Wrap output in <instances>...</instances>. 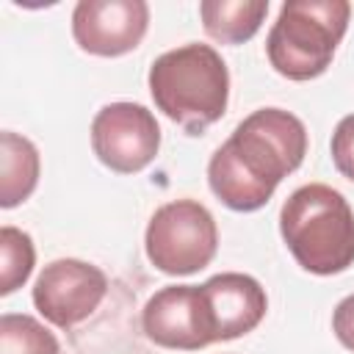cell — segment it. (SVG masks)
<instances>
[{"label":"cell","instance_id":"obj_1","mask_svg":"<svg viewBox=\"0 0 354 354\" xmlns=\"http://www.w3.org/2000/svg\"><path fill=\"white\" fill-rule=\"evenodd\" d=\"M307 155V130L282 108L249 113L207 163L210 191L230 210H260Z\"/></svg>","mask_w":354,"mask_h":354},{"label":"cell","instance_id":"obj_2","mask_svg":"<svg viewBox=\"0 0 354 354\" xmlns=\"http://www.w3.org/2000/svg\"><path fill=\"white\" fill-rule=\"evenodd\" d=\"M147 80L155 108L191 136L205 133L227 111L230 72L210 44L191 41L158 55Z\"/></svg>","mask_w":354,"mask_h":354},{"label":"cell","instance_id":"obj_3","mask_svg":"<svg viewBox=\"0 0 354 354\" xmlns=\"http://www.w3.org/2000/svg\"><path fill=\"white\" fill-rule=\"evenodd\" d=\"M279 232L310 274L332 277L354 263V210L332 185L296 188L279 210Z\"/></svg>","mask_w":354,"mask_h":354},{"label":"cell","instance_id":"obj_4","mask_svg":"<svg viewBox=\"0 0 354 354\" xmlns=\"http://www.w3.org/2000/svg\"><path fill=\"white\" fill-rule=\"evenodd\" d=\"M348 17L346 0H288L266 39L271 66L288 80L324 75L346 36Z\"/></svg>","mask_w":354,"mask_h":354},{"label":"cell","instance_id":"obj_5","mask_svg":"<svg viewBox=\"0 0 354 354\" xmlns=\"http://www.w3.org/2000/svg\"><path fill=\"white\" fill-rule=\"evenodd\" d=\"M149 263L171 277H188L210 266L218 249L213 213L196 199H174L160 205L144 235Z\"/></svg>","mask_w":354,"mask_h":354},{"label":"cell","instance_id":"obj_6","mask_svg":"<svg viewBox=\"0 0 354 354\" xmlns=\"http://www.w3.org/2000/svg\"><path fill=\"white\" fill-rule=\"evenodd\" d=\"M91 149L102 166L119 174L147 169L160 149V127L138 102H108L91 122Z\"/></svg>","mask_w":354,"mask_h":354},{"label":"cell","instance_id":"obj_7","mask_svg":"<svg viewBox=\"0 0 354 354\" xmlns=\"http://www.w3.org/2000/svg\"><path fill=\"white\" fill-rule=\"evenodd\" d=\"M108 293V277L75 257L47 263L33 282V307L58 329L86 321Z\"/></svg>","mask_w":354,"mask_h":354},{"label":"cell","instance_id":"obj_8","mask_svg":"<svg viewBox=\"0 0 354 354\" xmlns=\"http://www.w3.org/2000/svg\"><path fill=\"white\" fill-rule=\"evenodd\" d=\"M149 28L144 0H80L72 11V36L80 50L116 58L136 50Z\"/></svg>","mask_w":354,"mask_h":354},{"label":"cell","instance_id":"obj_9","mask_svg":"<svg viewBox=\"0 0 354 354\" xmlns=\"http://www.w3.org/2000/svg\"><path fill=\"white\" fill-rule=\"evenodd\" d=\"M141 326L155 346L196 351L213 343L202 285H166L149 296Z\"/></svg>","mask_w":354,"mask_h":354},{"label":"cell","instance_id":"obj_10","mask_svg":"<svg viewBox=\"0 0 354 354\" xmlns=\"http://www.w3.org/2000/svg\"><path fill=\"white\" fill-rule=\"evenodd\" d=\"M207 321L213 332V343L218 340H235L246 332H252L268 310V296L263 285L238 271L216 274L202 285Z\"/></svg>","mask_w":354,"mask_h":354},{"label":"cell","instance_id":"obj_11","mask_svg":"<svg viewBox=\"0 0 354 354\" xmlns=\"http://www.w3.org/2000/svg\"><path fill=\"white\" fill-rule=\"evenodd\" d=\"M39 183V149L30 138L3 130L0 133V207H17Z\"/></svg>","mask_w":354,"mask_h":354},{"label":"cell","instance_id":"obj_12","mask_svg":"<svg viewBox=\"0 0 354 354\" xmlns=\"http://www.w3.org/2000/svg\"><path fill=\"white\" fill-rule=\"evenodd\" d=\"M268 14V0H205L199 17L210 39L221 44L249 41Z\"/></svg>","mask_w":354,"mask_h":354},{"label":"cell","instance_id":"obj_13","mask_svg":"<svg viewBox=\"0 0 354 354\" xmlns=\"http://www.w3.org/2000/svg\"><path fill=\"white\" fill-rule=\"evenodd\" d=\"M0 354H61L58 337L33 315L3 313Z\"/></svg>","mask_w":354,"mask_h":354},{"label":"cell","instance_id":"obj_14","mask_svg":"<svg viewBox=\"0 0 354 354\" xmlns=\"http://www.w3.org/2000/svg\"><path fill=\"white\" fill-rule=\"evenodd\" d=\"M36 263V249L28 232L17 227H3L0 230V296L14 293L22 288L33 271Z\"/></svg>","mask_w":354,"mask_h":354},{"label":"cell","instance_id":"obj_15","mask_svg":"<svg viewBox=\"0 0 354 354\" xmlns=\"http://www.w3.org/2000/svg\"><path fill=\"white\" fill-rule=\"evenodd\" d=\"M332 160L335 169L354 183V113L343 116L332 133Z\"/></svg>","mask_w":354,"mask_h":354},{"label":"cell","instance_id":"obj_16","mask_svg":"<svg viewBox=\"0 0 354 354\" xmlns=\"http://www.w3.org/2000/svg\"><path fill=\"white\" fill-rule=\"evenodd\" d=\"M332 332H335V337H337L348 351H354V293L346 296V299L335 307V313H332Z\"/></svg>","mask_w":354,"mask_h":354}]
</instances>
